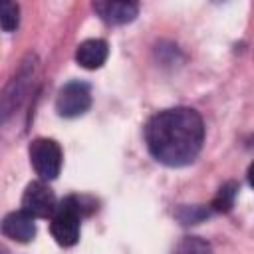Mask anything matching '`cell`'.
Segmentation results:
<instances>
[{"label": "cell", "mask_w": 254, "mask_h": 254, "mask_svg": "<svg viewBox=\"0 0 254 254\" xmlns=\"http://www.w3.org/2000/svg\"><path fill=\"white\" fill-rule=\"evenodd\" d=\"M173 254H212L210 244L200 236H185L173 250Z\"/></svg>", "instance_id": "cell-11"}, {"label": "cell", "mask_w": 254, "mask_h": 254, "mask_svg": "<svg viewBox=\"0 0 254 254\" xmlns=\"http://www.w3.org/2000/svg\"><path fill=\"white\" fill-rule=\"evenodd\" d=\"M91 105V89L85 81H69L65 83L56 99V111L62 117H79Z\"/></svg>", "instance_id": "cell-4"}, {"label": "cell", "mask_w": 254, "mask_h": 254, "mask_svg": "<svg viewBox=\"0 0 254 254\" xmlns=\"http://www.w3.org/2000/svg\"><path fill=\"white\" fill-rule=\"evenodd\" d=\"M236 194H238V183H236V181H226V183L218 189L216 196L212 198L210 208L216 210V212H228V210L234 206Z\"/></svg>", "instance_id": "cell-10"}, {"label": "cell", "mask_w": 254, "mask_h": 254, "mask_svg": "<svg viewBox=\"0 0 254 254\" xmlns=\"http://www.w3.org/2000/svg\"><path fill=\"white\" fill-rule=\"evenodd\" d=\"M177 216L181 218L183 224H196L200 222L202 218L208 216V208H202V206H183Z\"/></svg>", "instance_id": "cell-14"}, {"label": "cell", "mask_w": 254, "mask_h": 254, "mask_svg": "<svg viewBox=\"0 0 254 254\" xmlns=\"http://www.w3.org/2000/svg\"><path fill=\"white\" fill-rule=\"evenodd\" d=\"M91 8L103 22L111 26L133 22L139 12V6L135 2H125V0H97L91 4Z\"/></svg>", "instance_id": "cell-7"}, {"label": "cell", "mask_w": 254, "mask_h": 254, "mask_svg": "<svg viewBox=\"0 0 254 254\" xmlns=\"http://www.w3.org/2000/svg\"><path fill=\"white\" fill-rule=\"evenodd\" d=\"M145 143L155 161L167 167L190 165L204 143V123L190 107H171L145 123Z\"/></svg>", "instance_id": "cell-1"}, {"label": "cell", "mask_w": 254, "mask_h": 254, "mask_svg": "<svg viewBox=\"0 0 254 254\" xmlns=\"http://www.w3.org/2000/svg\"><path fill=\"white\" fill-rule=\"evenodd\" d=\"M30 161L40 181H54L62 169V149L54 139L38 137L30 143Z\"/></svg>", "instance_id": "cell-2"}, {"label": "cell", "mask_w": 254, "mask_h": 254, "mask_svg": "<svg viewBox=\"0 0 254 254\" xmlns=\"http://www.w3.org/2000/svg\"><path fill=\"white\" fill-rule=\"evenodd\" d=\"M0 22H2V30H4V32L16 30V28H18V22H20V8H18V4H14V2H4V4H2Z\"/></svg>", "instance_id": "cell-13"}, {"label": "cell", "mask_w": 254, "mask_h": 254, "mask_svg": "<svg viewBox=\"0 0 254 254\" xmlns=\"http://www.w3.org/2000/svg\"><path fill=\"white\" fill-rule=\"evenodd\" d=\"M62 204L69 206L71 210H75L81 218L83 216H89L95 208H97V202L91 198V196H83V194H69L62 200Z\"/></svg>", "instance_id": "cell-12"}, {"label": "cell", "mask_w": 254, "mask_h": 254, "mask_svg": "<svg viewBox=\"0 0 254 254\" xmlns=\"http://www.w3.org/2000/svg\"><path fill=\"white\" fill-rule=\"evenodd\" d=\"M246 179H248V185L254 189V161L250 163V167H248V171H246Z\"/></svg>", "instance_id": "cell-15"}, {"label": "cell", "mask_w": 254, "mask_h": 254, "mask_svg": "<svg viewBox=\"0 0 254 254\" xmlns=\"http://www.w3.org/2000/svg\"><path fill=\"white\" fill-rule=\"evenodd\" d=\"M2 232L14 242H30L36 236V222L34 216L26 210H14L6 214L2 222Z\"/></svg>", "instance_id": "cell-8"}, {"label": "cell", "mask_w": 254, "mask_h": 254, "mask_svg": "<svg viewBox=\"0 0 254 254\" xmlns=\"http://www.w3.org/2000/svg\"><path fill=\"white\" fill-rule=\"evenodd\" d=\"M34 71H36V58L30 54L18 67V71L14 73V77L10 79V83L6 85L4 93H2V119L6 121L10 117V113H14L26 93H28V87H30V79L34 77Z\"/></svg>", "instance_id": "cell-3"}, {"label": "cell", "mask_w": 254, "mask_h": 254, "mask_svg": "<svg viewBox=\"0 0 254 254\" xmlns=\"http://www.w3.org/2000/svg\"><path fill=\"white\" fill-rule=\"evenodd\" d=\"M22 210L32 214L34 218H48L56 214L58 210L56 194L46 185V181H34L26 187L22 194Z\"/></svg>", "instance_id": "cell-5"}, {"label": "cell", "mask_w": 254, "mask_h": 254, "mask_svg": "<svg viewBox=\"0 0 254 254\" xmlns=\"http://www.w3.org/2000/svg\"><path fill=\"white\" fill-rule=\"evenodd\" d=\"M109 56V46L105 40H99V38H91V40H85L77 46L75 50V62L85 67V69H97L105 64Z\"/></svg>", "instance_id": "cell-9"}, {"label": "cell", "mask_w": 254, "mask_h": 254, "mask_svg": "<svg viewBox=\"0 0 254 254\" xmlns=\"http://www.w3.org/2000/svg\"><path fill=\"white\" fill-rule=\"evenodd\" d=\"M79 220H81V216L75 210H71L69 206L60 202V206L50 222V232H52L54 240L65 248L73 246L79 240Z\"/></svg>", "instance_id": "cell-6"}]
</instances>
